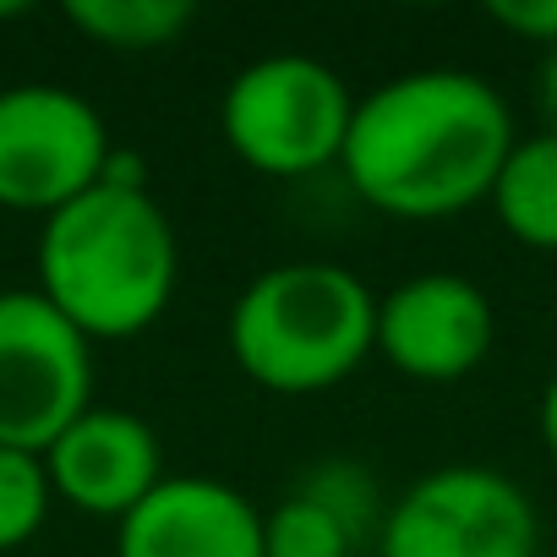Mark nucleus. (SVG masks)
Here are the masks:
<instances>
[{
  "label": "nucleus",
  "instance_id": "11",
  "mask_svg": "<svg viewBox=\"0 0 557 557\" xmlns=\"http://www.w3.org/2000/svg\"><path fill=\"white\" fill-rule=\"evenodd\" d=\"M486 202L503 235H513L530 251H557V132L519 137Z\"/></svg>",
  "mask_w": 557,
  "mask_h": 557
},
{
  "label": "nucleus",
  "instance_id": "15",
  "mask_svg": "<svg viewBox=\"0 0 557 557\" xmlns=\"http://www.w3.org/2000/svg\"><path fill=\"white\" fill-rule=\"evenodd\" d=\"M486 17H492V28L535 45L541 55L557 50V0H492Z\"/></svg>",
  "mask_w": 557,
  "mask_h": 557
},
{
  "label": "nucleus",
  "instance_id": "6",
  "mask_svg": "<svg viewBox=\"0 0 557 557\" xmlns=\"http://www.w3.org/2000/svg\"><path fill=\"white\" fill-rule=\"evenodd\" d=\"M110 159V126L83 94L55 83L0 88V208L50 219L94 191Z\"/></svg>",
  "mask_w": 557,
  "mask_h": 557
},
{
  "label": "nucleus",
  "instance_id": "13",
  "mask_svg": "<svg viewBox=\"0 0 557 557\" xmlns=\"http://www.w3.org/2000/svg\"><path fill=\"white\" fill-rule=\"evenodd\" d=\"M262 557H361V535L329 497L296 481L273 508H262Z\"/></svg>",
  "mask_w": 557,
  "mask_h": 557
},
{
  "label": "nucleus",
  "instance_id": "3",
  "mask_svg": "<svg viewBox=\"0 0 557 557\" xmlns=\"http://www.w3.org/2000/svg\"><path fill=\"white\" fill-rule=\"evenodd\" d=\"M224 345L268 394H329L377 356V296L339 262H273L230 301Z\"/></svg>",
  "mask_w": 557,
  "mask_h": 557
},
{
  "label": "nucleus",
  "instance_id": "18",
  "mask_svg": "<svg viewBox=\"0 0 557 557\" xmlns=\"http://www.w3.org/2000/svg\"><path fill=\"white\" fill-rule=\"evenodd\" d=\"M0 17H23V7H0Z\"/></svg>",
  "mask_w": 557,
  "mask_h": 557
},
{
  "label": "nucleus",
  "instance_id": "9",
  "mask_svg": "<svg viewBox=\"0 0 557 557\" xmlns=\"http://www.w3.org/2000/svg\"><path fill=\"white\" fill-rule=\"evenodd\" d=\"M45 470H50V492L61 503H72L94 519H115V524L170 475L159 432L143 416L110 410V405L83 410L45 448Z\"/></svg>",
  "mask_w": 557,
  "mask_h": 557
},
{
  "label": "nucleus",
  "instance_id": "5",
  "mask_svg": "<svg viewBox=\"0 0 557 557\" xmlns=\"http://www.w3.org/2000/svg\"><path fill=\"white\" fill-rule=\"evenodd\" d=\"M377 557H541V513L492 465H437L388 503Z\"/></svg>",
  "mask_w": 557,
  "mask_h": 557
},
{
  "label": "nucleus",
  "instance_id": "8",
  "mask_svg": "<svg viewBox=\"0 0 557 557\" xmlns=\"http://www.w3.org/2000/svg\"><path fill=\"white\" fill-rule=\"evenodd\" d=\"M497 339L492 296L465 273H416L377 296V356L410 383L470 377Z\"/></svg>",
  "mask_w": 557,
  "mask_h": 557
},
{
  "label": "nucleus",
  "instance_id": "16",
  "mask_svg": "<svg viewBox=\"0 0 557 557\" xmlns=\"http://www.w3.org/2000/svg\"><path fill=\"white\" fill-rule=\"evenodd\" d=\"M535 110H541V132H557V50L541 55V72H535Z\"/></svg>",
  "mask_w": 557,
  "mask_h": 557
},
{
  "label": "nucleus",
  "instance_id": "17",
  "mask_svg": "<svg viewBox=\"0 0 557 557\" xmlns=\"http://www.w3.org/2000/svg\"><path fill=\"white\" fill-rule=\"evenodd\" d=\"M535 426H541V448H546V454H552V465H557V372H552V377H546V388H541Z\"/></svg>",
  "mask_w": 557,
  "mask_h": 557
},
{
  "label": "nucleus",
  "instance_id": "4",
  "mask_svg": "<svg viewBox=\"0 0 557 557\" xmlns=\"http://www.w3.org/2000/svg\"><path fill=\"white\" fill-rule=\"evenodd\" d=\"M356 94L318 55H262L224 83L219 132L230 153L273 181L339 170Z\"/></svg>",
  "mask_w": 557,
  "mask_h": 557
},
{
  "label": "nucleus",
  "instance_id": "14",
  "mask_svg": "<svg viewBox=\"0 0 557 557\" xmlns=\"http://www.w3.org/2000/svg\"><path fill=\"white\" fill-rule=\"evenodd\" d=\"M50 503H55V492H50L45 454H23V448L0 443V552L28 546L45 530Z\"/></svg>",
  "mask_w": 557,
  "mask_h": 557
},
{
  "label": "nucleus",
  "instance_id": "1",
  "mask_svg": "<svg viewBox=\"0 0 557 557\" xmlns=\"http://www.w3.org/2000/svg\"><path fill=\"white\" fill-rule=\"evenodd\" d=\"M513 143L508 99L486 77L421 66L356 99L339 175L367 208L437 224L492 197Z\"/></svg>",
  "mask_w": 557,
  "mask_h": 557
},
{
  "label": "nucleus",
  "instance_id": "10",
  "mask_svg": "<svg viewBox=\"0 0 557 557\" xmlns=\"http://www.w3.org/2000/svg\"><path fill=\"white\" fill-rule=\"evenodd\" d=\"M115 557H262V508L219 475H164L115 524Z\"/></svg>",
  "mask_w": 557,
  "mask_h": 557
},
{
  "label": "nucleus",
  "instance_id": "12",
  "mask_svg": "<svg viewBox=\"0 0 557 557\" xmlns=\"http://www.w3.org/2000/svg\"><path fill=\"white\" fill-rule=\"evenodd\" d=\"M66 23L99 50L153 55L197 23V7L191 0H66Z\"/></svg>",
  "mask_w": 557,
  "mask_h": 557
},
{
  "label": "nucleus",
  "instance_id": "7",
  "mask_svg": "<svg viewBox=\"0 0 557 557\" xmlns=\"http://www.w3.org/2000/svg\"><path fill=\"white\" fill-rule=\"evenodd\" d=\"M94 410V339L39 290H0V443L45 454Z\"/></svg>",
  "mask_w": 557,
  "mask_h": 557
},
{
  "label": "nucleus",
  "instance_id": "2",
  "mask_svg": "<svg viewBox=\"0 0 557 557\" xmlns=\"http://www.w3.org/2000/svg\"><path fill=\"white\" fill-rule=\"evenodd\" d=\"M39 296L94 345L148 334L181 285V240L148 181H99L39 230Z\"/></svg>",
  "mask_w": 557,
  "mask_h": 557
}]
</instances>
